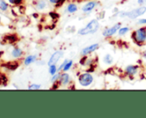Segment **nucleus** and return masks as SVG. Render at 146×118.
I'll list each match as a JSON object with an SVG mask.
<instances>
[{"label":"nucleus","mask_w":146,"mask_h":118,"mask_svg":"<svg viewBox=\"0 0 146 118\" xmlns=\"http://www.w3.org/2000/svg\"><path fill=\"white\" fill-rule=\"evenodd\" d=\"M146 13V6L140 5L128 11H120L116 14L117 16L120 18H128L130 20H136L143 16Z\"/></svg>","instance_id":"nucleus-1"},{"label":"nucleus","mask_w":146,"mask_h":118,"mask_svg":"<svg viewBox=\"0 0 146 118\" xmlns=\"http://www.w3.org/2000/svg\"><path fill=\"white\" fill-rule=\"evenodd\" d=\"M101 28V24L98 19H91L84 27L78 29V33L81 36H86L96 33Z\"/></svg>","instance_id":"nucleus-2"},{"label":"nucleus","mask_w":146,"mask_h":118,"mask_svg":"<svg viewBox=\"0 0 146 118\" xmlns=\"http://www.w3.org/2000/svg\"><path fill=\"white\" fill-rule=\"evenodd\" d=\"M131 38L137 45L143 46L146 44V26H142L135 29L131 35Z\"/></svg>","instance_id":"nucleus-3"},{"label":"nucleus","mask_w":146,"mask_h":118,"mask_svg":"<svg viewBox=\"0 0 146 118\" xmlns=\"http://www.w3.org/2000/svg\"><path fill=\"white\" fill-rule=\"evenodd\" d=\"M94 81H95V78H94L93 75L90 72H87V71L81 73L78 77V84L82 87H90L94 83Z\"/></svg>","instance_id":"nucleus-4"},{"label":"nucleus","mask_w":146,"mask_h":118,"mask_svg":"<svg viewBox=\"0 0 146 118\" xmlns=\"http://www.w3.org/2000/svg\"><path fill=\"white\" fill-rule=\"evenodd\" d=\"M122 26L121 22H116L115 24H113L111 27L106 28L103 31H102V36L104 38H112L113 36H114L115 34H117L119 28Z\"/></svg>","instance_id":"nucleus-5"},{"label":"nucleus","mask_w":146,"mask_h":118,"mask_svg":"<svg viewBox=\"0 0 146 118\" xmlns=\"http://www.w3.org/2000/svg\"><path fill=\"white\" fill-rule=\"evenodd\" d=\"M99 48H100V44L99 43H93L91 45H89L84 47L80 51V55H81V56H85L91 55L92 53H94L97 50H99Z\"/></svg>","instance_id":"nucleus-6"},{"label":"nucleus","mask_w":146,"mask_h":118,"mask_svg":"<svg viewBox=\"0 0 146 118\" xmlns=\"http://www.w3.org/2000/svg\"><path fill=\"white\" fill-rule=\"evenodd\" d=\"M64 53L62 50H58L54 51L48 60V63H47L48 66L52 65V64H57L64 57Z\"/></svg>","instance_id":"nucleus-7"},{"label":"nucleus","mask_w":146,"mask_h":118,"mask_svg":"<svg viewBox=\"0 0 146 118\" xmlns=\"http://www.w3.org/2000/svg\"><path fill=\"white\" fill-rule=\"evenodd\" d=\"M124 73L129 77H134L139 73V66L136 64H129L124 69Z\"/></svg>","instance_id":"nucleus-8"},{"label":"nucleus","mask_w":146,"mask_h":118,"mask_svg":"<svg viewBox=\"0 0 146 118\" xmlns=\"http://www.w3.org/2000/svg\"><path fill=\"white\" fill-rule=\"evenodd\" d=\"M97 6H98V2H96V0H90V1L85 3L83 5L81 10H82V12H84V14H90L93 10H95Z\"/></svg>","instance_id":"nucleus-9"},{"label":"nucleus","mask_w":146,"mask_h":118,"mask_svg":"<svg viewBox=\"0 0 146 118\" xmlns=\"http://www.w3.org/2000/svg\"><path fill=\"white\" fill-rule=\"evenodd\" d=\"M70 82H71V76L70 75V74H68V72H61L60 78L58 81L59 86L65 87L70 85Z\"/></svg>","instance_id":"nucleus-10"},{"label":"nucleus","mask_w":146,"mask_h":118,"mask_svg":"<svg viewBox=\"0 0 146 118\" xmlns=\"http://www.w3.org/2000/svg\"><path fill=\"white\" fill-rule=\"evenodd\" d=\"M78 10V5L75 3H69L65 8V12L68 14H75Z\"/></svg>","instance_id":"nucleus-11"},{"label":"nucleus","mask_w":146,"mask_h":118,"mask_svg":"<svg viewBox=\"0 0 146 118\" xmlns=\"http://www.w3.org/2000/svg\"><path fill=\"white\" fill-rule=\"evenodd\" d=\"M102 62H103L104 64L109 66V65H112V64H113V62H114V58H113V56L112 54L107 53V54H105V55L102 56Z\"/></svg>","instance_id":"nucleus-12"},{"label":"nucleus","mask_w":146,"mask_h":118,"mask_svg":"<svg viewBox=\"0 0 146 118\" xmlns=\"http://www.w3.org/2000/svg\"><path fill=\"white\" fill-rule=\"evenodd\" d=\"M131 31V28L128 27V26H121L117 33V34L119 36V37H123L125 35H126L129 32Z\"/></svg>","instance_id":"nucleus-13"},{"label":"nucleus","mask_w":146,"mask_h":118,"mask_svg":"<svg viewBox=\"0 0 146 118\" xmlns=\"http://www.w3.org/2000/svg\"><path fill=\"white\" fill-rule=\"evenodd\" d=\"M48 6V3L46 0H39L36 3V9L38 10H44Z\"/></svg>","instance_id":"nucleus-14"},{"label":"nucleus","mask_w":146,"mask_h":118,"mask_svg":"<svg viewBox=\"0 0 146 118\" xmlns=\"http://www.w3.org/2000/svg\"><path fill=\"white\" fill-rule=\"evenodd\" d=\"M36 59H37V56L35 55H29L26 58H25V60H24V64L25 65H29L33 63H35L36 61Z\"/></svg>","instance_id":"nucleus-15"},{"label":"nucleus","mask_w":146,"mask_h":118,"mask_svg":"<svg viewBox=\"0 0 146 118\" xmlns=\"http://www.w3.org/2000/svg\"><path fill=\"white\" fill-rule=\"evenodd\" d=\"M73 64H74V62H73L72 59H69V60L67 61V63L65 64L64 67L63 68L62 72H68L70 69H71V68H72Z\"/></svg>","instance_id":"nucleus-16"},{"label":"nucleus","mask_w":146,"mask_h":118,"mask_svg":"<svg viewBox=\"0 0 146 118\" xmlns=\"http://www.w3.org/2000/svg\"><path fill=\"white\" fill-rule=\"evenodd\" d=\"M48 72L51 75H55L56 73L58 72V67L57 66V64H52L49 65V69H48Z\"/></svg>","instance_id":"nucleus-17"},{"label":"nucleus","mask_w":146,"mask_h":118,"mask_svg":"<svg viewBox=\"0 0 146 118\" xmlns=\"http://www.w3.org/2000/svg\"><path fill=\"white\" fill-rule=\"evenodd\" d=\"M11 54H12V56L14 57H20L23 55V50L21 49H19V48H16V49H14L12 50Z\"/></svg>","instance_id":"nucleus-18"},{"label":"nucleus","mask_w":146,"mask_h":118,"mask_svg":"<svg viewBox=\"0 0 146 118\" xmlns=\"http://www.w3.org/2000/svg\"><path fill=\"white\" fill-rule=\"evenodd\" d=\"M60 75H61V72H59V71H58V73H56L55 75H52V78H51V82H52V84L58 82V81H59V78H60Z\"/></svg>","instance_id":"nucleus-19"},{"label":"nucleus","mask_w":146,"mask_h":118,"mask_svg":"<svg viewBox=\"0 0 146 118\" xmlns=\"http://www.w3.org/2000/svg\"><path fill=\"white\" fill-rule=\"evenodd\" d=\"M17 39V37H16L15 35H8V36H6L5 41H6L7 43H9V44H12V43L16 42Z\"/></svg>","instance_id":"nucleus-20"},{"label":"nucleus","mask_w":146,"mask_h":118,"mask_svg":"<svg viewBox=\"0 0 146 118\" xmlns=\"http://www.w3.org/2000/svg\"><path fill=\"white\" fill-rule=\"evenodd\" d=\"M6 67L9 69H11V70H14V69H16L18 67V64L16 63V62H14V63H7L6 64Z\"/></svg>","instance_id":"nucleus-21"},{"label":"nucleus","mask_w":146,"mask_h":118,"mask_svg":"<svg viewBox=\"0 0 146 118\" xmlns=\"http://www.w3.org/2000/svg\"><path fill=\"white\" fill-rule=\"evenodd\" d=\"M49 3L54 5L55 6H60L64 4V0H48Z\"/></svg>","instance_id":"nucleus-22"},{"label":"nucleus","mask_w":146,"mask_h":118,"mask_svg":"<svg viewBox=\"0 0 146 118\" xmlns=\"http://www.w3.org/2000/svg\"><path fill=\"white\" fill-rule=\"evenodd\" d=\"M0 9H1V10H3V11H5L8 9V5L4 1V0H1V1H0Z\"/></svg>","instance_id":"nucleus-23"},{"label":"nucleus","mask_w":146,"mask_h":118,"mask_svg":"<svg viewBox=\"0 0 146 118\" xmlns=\"http://www.w3.org/2000/svg\"><path fill=\"white\" fill-rule=\"evenodd\" d=\"M29 88L31 89V90H39V89L41 88V86L39 85V84H32Z\"/></svg>","instance_id":"nucleus-24"},{"label":"nucleus","mask_w":146,"mask_h":118,"mask_svg":"<svg viewBox=\"0 0 146 118\" xmlns=\"http://www.w3.org/2000/svg\"><path fill=\"white\" fill-rule=\"evenodd\" d=\"M9 2L11 4V5H21L23 3V0H9Z\"/></svg>","instance_id":"nucleus-25"},{"label":"nucleus","mask_w":146,"mask_h":118,"mask_svg":"<svg viewBox=\"0 0 146 118\" xmlns=\"http://www.w3.org/2000/svg\"><path fill=\"white\" fill-rule=\"evenodd\" d=\"M137 24L146 26V18H139L138 21H137Z\"/></svg>","instance_id":"nucleus-26"},{"label":"nucleus","mask_w":146,"mask_h":118,"mask_svg":"<svg viewBox=\"0 0 146 118\" xmlns=\"http://www.w3.org/2000/svg\"><path fill=\"white\" fill-rule=\"evenodd\" d=\"M142 58H143V60L144 62H146V50H143V52H142Z\"/></svg>","instance_id":"nucleus-27"},{"label":"nucleus","mask_w":146,"mask_h":118,"mask_svg":"<svg viewBox=\"0 0 146 118\" xmlns=\"http://www.w3.org/2000/svg\"><path fill=\"white\" fill-rule=\"evenodd\" d=\"M137 2L139 5H143V4H145L146 2V0H137Z\"/></svg>","instance_id":"nucleus-28"},{"label":"nucleus","mask_w":146,"mask_h":118,"mask_svg":"<svg viewBox=\"0 0 146 118\" xmlns=\"http://www.w3.org/2000/svg\"><path fill=\"white\" fill-rule=\"evenodd\" d=\"M0 21H1V19H0Z\"/></svg>","instance_id":"nucleus-29"},{"label":"nucleus","mask_w":146,"mask_h":118,"mask_svg":"<svg viewBox=\"0 0 146 118\" xmlns=\"http://www.w3.org/2000/svg\"><path fill=\"white\" fill-rule=\"evenodd\" d=\"M145 4H146V2H145Z\"/></svg>","instance_id":"nucleus-30"}]
</instances>
